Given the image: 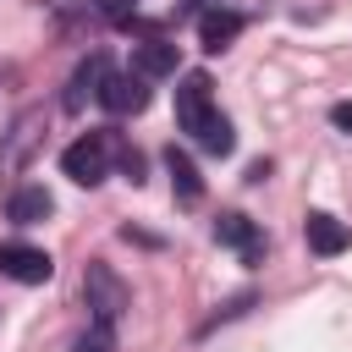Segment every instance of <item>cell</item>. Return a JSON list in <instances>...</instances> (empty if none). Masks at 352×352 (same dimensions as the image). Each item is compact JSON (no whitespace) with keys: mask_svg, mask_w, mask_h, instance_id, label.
I'll return each instance as SVG.
<instances>
[{"mask_svg":"<svg viewBox=\"0 0 352 352\" xmlns=\"http://www.w3.org/2000/svg\"><path fill=\"white\" fill-rule=\"evenodd\" d=\"M110 154H116V138H110V132H82L77 143H66L60 170H66L77 187H99V182L110 176Z\"/></svg>","mask_w":352,"mask_h":352,"instance_id":"6da1fadb","label":"cell"},{"mask_svg":"<svg viewBox=\"0 0 352 352\" xmlns=\"http://www.w3.org/2000/svg\"><path fill=\"white\" fill-rule=\"evenodd\" d=\"M82 297H88V308H94V319H104V324H116L121 314H126V280L110 270V264H88L82 270Z\"/></svg>","mask_w":352,"mask_h":352,"instance_id":"7a4b0ae2","label":"cell"},{"mask_svg":"<svg viewBox=\"0 0 352 352\" xmlns=\"http://www.w3.org/2000/svg\"><path fill=\"white\" fill-rule=\"evenodd\" d=\"M214 82H209V72H187L182 82H176V126L182 132H198L209 116H214V94H209Z\"/></svg>","mask_w":352,"mask_h":352,"instance_id":"3957f363","label":"cell"},{"mask_svg":"<svg viewBox=\"0 0 352 352\" xmlns=\"http://www.w3.org/2000/svg\"><path fill=\"white\" fill-rule=\"evenodd\" d=\"M0 275H11L22 286H44L55 275V258L33 242H0Z\"/></svg>","mask_w":352,"mask_h":352,"instance_id":"277c9868","label":"cell"},{"mask_svg":"<svg viewBox=\"0 0 352 352\" xmlns=\"http://www.w3.org/2000/svg\"><path fill=\"white\" fill-rule=\"evenodd\" d=\"M99 104H104L110 116H138V110H148V77H138V72H104Z\"/></svg>","mask_w":352,"mask_h":352,"instance_id":"5b68a950","label":"cell"},{"mask_svg":"<svg viewBox=\"0 0 352 352\" xmlns=\"http://www.w3.org/2000/svg\"><path fill=\"white\" fill-rule=\"evenodd\" d=\"M302 236H308V248H314L319 258H336V253L352 242V231H346L336 214H324V209H314V214L302 220Z\"/></svg>","mask_w":352,"mask_h":352,"instance_id":"8992f818","label":"cell"},{"mask_svg":"<svg viewBox=\"0 0 352 352\" xmlns=\"http://www.w3.org/2000/svg\"><path fill=\"white\" fill-rule=\"evenodd\" d=\"M236 33H242V16H236L231 6H209V11L198 16V44H204L209 55H220Z\"/></svg>","mask_w":352,"mask_h":352,"instance_id":"52a82bcc","label":"cell"},{"mask_svg":"<svg viewBox=\"0 0 352 352\" xmlns=\"http://www.w3.org/2000/svg\"><path fill=\"white\" fill-rule=\"evenodd\" d=\"M50 214H55L50 187H16V192L6 198V220H11V226H38V220H50Z\"/></svg>","mask_w":352,"mask_h":352,"instance_id":"ba28073f","label":"cell"},{"mask_svg":"<svg viewBox=\"0 0 352 352\" xmlns=\"http://www.w3.org/2000/svg\"><path fill=\"white\" fill-rule=\"evenodd\" d=\"M214 236H220L226 248H236L242 258H258V253H264V242H258V226H253L248 214H220V220H214Z\"/></svg>","mask_w":352,"mask_h":352,"instance_id":"9c48e42d","label":"cell"},{"mask_svg":"<svg viewBox=\"0 0 352 352\" xmlns=\"http://www.w3.org/2000/svg\"><path fill=\"white\" fill-rule=\"evenodd\" d=\"M132 72H138V77H170V72H176V44H170V38L138 44V50H132Z\"/></svg>","mask_w":352,"mask_h":352,"instance_id":"30bf717a","label":"cell"},{"mask_svg":"<svg viewBox=\"0 0 352 352\" xmlns=\"http://www.w3.org/2000/svg\"><path fill=\"white\" fill-rule=\"evenodd\" d=\"M165 170H170V187H176L182 204H198V198H204V176H198V165H192L176 143L165 148Z\"/></svg>","mask_w":352,"mask_h":352,"instance_id":"8fae6325","label":"cell"},{"mask_svg":"<svg viewBox=\"0 0 352 352\" xmlns=\"http://www.w3.org/2000/svg\"><path fill=\"white\" fill-rule=\"evenodd\" d=\"M33 143H38V116H22L11 126V138H6V148H0V170H22L28 154H33Z\"/></svg>","mask_w":352,"mask_h":352,"instance_id":"7c38bea8","label":"cell"},{"mask_svg":"<svg viewBox=\"0 0 352 352\" xmlns=\"http://www.w3.org/2000/svg\"><path fill=\"white\" fill-rule=\"evenodd\" d=\"M104 72H110V60H104V55H88V60L72 72V94H66V110H82V99H88V94L99 99V82H104Z\"/></svg>","mask_w":352,"mask_h":352,"instance_id":"4fadbf2b","label":"cell"},{"mask_svg":"<svg viewBox=\"0 0 352 352\" xmlns=\"http://www.w3.org/2000/svg\"><path fill=\"white\" fill-rule=\"evenodd\" d=\"M192 138H198V148H204V154H214V160H226V154L236 148V132H231V121H226L220 110H214V116H209Z\"/></svg>","mask_w":352,"mask_h":352,"instance_id":"5bb4252c","label":"cell"},{"mask_svg":"<svg viewBox=\"0 0 352 352\" xmlns=\"http://www.w3.org/2000/svg\"><path fill=\"white\" fill-rule=\"evenodd\" d=\"M77 352H116V324H104V319H94V324L82 330V341H77Z\"/></svg>","mask_w":352,"mask_h":352,"instance_id":"9a60e30c","label":"cell"},{"mask_svg":"<svg viewBox=\"0 0 352 352\" xmlns=\"http://www.w3.org/2000/svg\"><path fill=\"white\" fill-rule=\"evenodd\" d=\"M330 121H336L341 132H352V104H346V99H341V104H330Z\"/></svg>","mask_w":352,"mask_h":352,"instance_id":"2e32d148","label":"cell"},{"mask_svg":"<svg viewBox=\"0 0 352 352\" xmlns=\"http://www.w3.org/2000/svg\"><path fill=\"white\" fill-rule=\"evenodd\" d=\"M126 11H132V0H104V16H116V22H126Z\"/></svg>","mask_w":352,"mask_h":352,"instance_id":"e0dca14e","label":"cell"},{"mask_svg":"<svg viewBox=\"0 0 352 352\" xmlns=\"http://www.w3.org/2000/svg\"><path fill=\"white\" fill-rule=\"evenodd\" d=\"M198 6H226V0H198Z\"/></svg>","mask_w":352,"mask_h":352,"instance_id":"ac0fdd59","label":"cell"}]
</instances>
